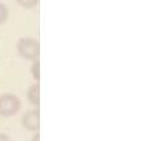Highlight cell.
I'll return each instance as SVG.
<instances>
[{
  "instance_id": "cell-5",
  "label": "cell",
  "mask_w": 147,
  "mask_h": 141,
  "mask_svg": "<svg viewBox=\"0 0 147 141\" xmlns=\"http://www.w3.org/2000/svg\"><path fill=\"white\" fill-rule=\"evenodd\" d=\"M8 8H7V5H4L3 3H0V25L1 23H4L5 21H7V18H8Z\"/></svg>"
},
{
  "instance_id": "cell-1",
  "label": "cell",
  "mask_w": 147,
  "mask_h": 141,
  "mask_svg": "<svg viewBox=\"0 0 147 141\" xmlns=\"http://www.w3.org/2000/svg\"><path fill=\"white\" fill-rule=\"evenodd\" d=\"M21 109V101L12 93H4L0 96V115L12 117Z\"/></svg>"
},
{
  "instance_id": "cell-6",
  "label": "cell",
  "mask_w": 147,
  "mask_h": 141,
  "mask_svg": "<svg viewBox=\"0 0 147 141\" xmlns=\"http://www.w3.org/2000/svg\"><path fill=\"white\" fill-rule=\"evenodd\" d=\"M17 3L23 8H32L38 4V0H17Z\"/></svg>"
},
{
  "instance_id": "cell-8",
  "label": "cell",
  "mask_w": 147,
  "mask_h": 141,
  "mask_svg": "<svg viewBox=\"0 0 147 141\" xmlns=\"http://www.w3.org/2000/svg\"><path fill=\"white\" fill-rule=\"evenodd\" d=\"M0 141H10V139L5 134H0Z\"/></svg>"
},
{
  "instance_id": "cell-9",
  "label": "cell",
  "mask_w": 147,
  "mask_h": 141,
  "mask_svg": "<svg viewBox=\"0 0 147 141\" xmlns=\"http://www.w3.org/2000/svg\"><path fill=\"white\" fill-rule=\"evenodd\" d=\"M31 141H40V136H39V134H36L35 136L32 137V140H31Z\"/></svg>"
},
{
  "instance_id": "cell-2",
  "label": "cell",
  "mask_w": 147,
  "mask_h": 141,
  "mask_svg": "<svg viewBox=\"0 0 147 141\" xmlns=\"http://www.w3.org/2000/svg\"><path fill=\"white\" fill-rule=\"evenodd\" d=\"M18 53L25 60H36L39 56V43L35 39L23 38L17 44Z\"/></svg>"
},
{
  "instance_id": "cell-3",
  "label": "cell",
  "mask_w": 147,
  "mask_h": 141,
  "mask_svg": "<svg viewBox=\"0 0 147 141\" xmlns=\"http://www.w3.org/2000/svg\"><path fill=\"white\" fill-rule=\"evenodd\" d=\"M22 124L30 131H38L40 127V113L39 110H30L23 115Z\"/></svg>"
},
{
  "instance_id": "cell-7",
  "label": "cell",
  "mask_w": 147,
  "mask_h": 141,
  "mask_svg": "<svg viewBox=\"0 0 147 141\" xmlns=\"http://www.w3.org/2000/svg\"><path fill=\"white\" fill-rule=\"evenodd\" d=\"M31 73H32V77L35 79H39L40 78V73H39V61H35L31 67Z\"/></svg>"
},
{
  "instance_id": "cell-4",
  "label": "cell",
  "mask_w": 147,
  "mask_h": 141,
  "mask_svg": "<svg viewBox=\"0 0 147 141\" xmlns=\"http://www.w3.org/2000/svg\"><path fill=\"white\" fill-rule=\"evenodd\" d=\"M27 97L32 105L39 106V104H40V87H39V84L31 85L27 92Z\"/></svg>"
}]
</instances>
